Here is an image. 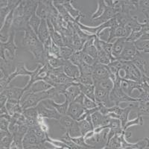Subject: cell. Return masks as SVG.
Masks as SVG:
<instances>
[{
    "label": "cell",
    "instance_id": "7c38bea8",
    "mask_svg": "<svg viewBox=\"0 0 149 149\" xmlns=\"http://www.w3.org/2000/svg\"><path fill=\"white\" fill-rule=\"evenodd\" d=\"M14 22V10H12L9 13L8 15L6 17L5 19V22L3 23V26L1 27V39H5L8 40L9 37V33L11 29L12 25Z\"/></svg>",
    "mask_w": 149,
    "mask_h": 149
},
{
    "label": "cell",
    "instance_id": "9a60e30c",
    "mask_svg": "<svg viewBox=\"0 0 149 149\" xmlns=\"http://www.w3.org/2000/svg\"><path fill=\"white\" fill-rule=\"evenodd\" d=\"M149 34L148 33H145L141 36L139 39L134 41V44L136 49L138 52H144L148 54L149 49Z\"/></svg>",
    "mask_w": 149,
    "mask_h": 149
},
{
    "label": "cell",
    "instance_id": "4316f807",
    "mask_svg": "<svg viewBox=\"0 0 149 149\" xmlns=\"http://www.w3.org/2000/svg\"><path fill=\"white\" fill-rule=\"evenodd\" d=\"M137 113V116H148V102L139 100L135 109Z\"/></svg>",
    "mask_w": 149,
    "mask_h": 149
},
{
    "label": "cell",
    "instance_id": "6da1fadb",
    "mask_svg": "<svg viewBox=\"0 0 149 149\" xmlns=\"http://www.w3.org/2000/svg\"><path fill=\"white\" fill-rule=\"evenodd\" d=\"M23 38V45L34 55V59L42 66L47 63V53L45 51L44 46L37 37V34L29 28L25 31Z\"/></svg>",
    "mask_w": 149,
    "mask_h": 149
},
{
    "label": "cell",
    "instance_id": "8992f818",
    "mask_svg": "<svg viewBox=\"0 0 149 149\" xmlns=\"http://www.w3.org/2000/svg\"><path fill=\"white\" fill-rule=\"evenodd\" d=\"M92 77L93 78L94 84L102 81V80L110 78V73H109L108 70H107V65L101 64L98 62L95 66H93V72Z\"/></svg>",
    "mask_w": 149,
    "mask_h": 149
},
{
    "label": "cell",
    "instance_id": "e575fe53",
    "mask_svg": "<svg viewBox=\"0 0 149 149\" xmlns=\"http://www.w3.org/2000/svg\"><path fill=\"white\" fill-rule=\"evenodd\" d=\"M103 114H102L98 110H95V112H93V113L91 114V119H92V123L94 129L98 127L101 125L102 124V119H103Z\"/></svg>",
    "mask_w": 149,
    "mask_h": 149
},
{
    "label": "cell",
    "instance_id": "f5cc1de1",
    "mask_svg": "<svg viewBox=\"0 0 149 149\" xmlns=\"http://www.w3.org/2000/svg\"><path fill=\"white\" fill-rule=\"evenodd\" d=\"M83 61L84 62V63H86V64H88L92 66H94L97 63H98L97 59L92 58L91 56L88 55V54H84V53Z\"/></svg>",
    "mask_w": 149,
    "mask_h": 149
},
{
    "label": "cell",
    "instance_id": "7402d4cb",
    "mask_svg": "<svg viewBox=\"0 0 149 149\" xmlns=\"http://www.w3.org/2000/svg\"><path fill=\"white\" fill-rule=\"evenodd\" d=\"M126 41V38H117L116 40L115 41L114 43H113V48H112V54L114 58L116 59L119 55L121 52L123 50L125 42Z\"/></svg>",
    "mask_w": 149,
    "mask_h": 149
},
{
    "label": "cell",
    "instance_id": "7a4b0ae2",
    "mask_svg": "<svg viewBox=\"0 0 149 149\" xmlns=\"http://www.w3.org/2000/svg\"><path fill=\"white\" fill-rule=\"evenodd\" d=\"M36 107H37L39 116L42 118H47L49 119H54V120L58 121L62 116L58 113V110H56L52 105H51L49 98L41 101Z\"/></svg>",
    "mask_w": 149,
    "mask_h": 149
},
{
    "label": "cell",
    "instance_id": "4dcf8cb0",
    "mask_svg": "<svg viewBox=\"0 0 149 149\" xmlns=\"http://www.w3.org/2000/svg\"><path fill=\"white\" fill-rule=\"evenodd\" d=\"M73 82H75V79L71 78V77H69L64 72L59 73L58 75H56L55 78H54V84H70L73 83Z\"/></svg>",
    "mask_w": 149,
    "mask_h": 149
},
{
    "label": "cell",
    "instance_id": "e0dca14e",
    "mask_svg": "<svg viewBox=\"0 0 149 149\" xmlns=\"http://www.w3.org/2000/svg\"><path fill=\"white\" fill-rule=\"evenodd\" d=\"M81 93V89H80L79 84L77 82H74L72 85H70L66 90V93H64L65 98L69 101V102H72L76 98L78 95H79Z\"/></svg>",
    "mask_w": 149,
    "mask_h": 149
},
{
    "label": "cell",
    "instance_id": "8fae6325",
    "mask_svg": "<svg viewBox=\"0 0 149 149\" xmlns=\"http://www.w3.org/2000/svg\"><path fill=\"white\" fill-rule=\"evenodd\" d=\"M84 110L85 109L83 105L75 102H72L69 104L66 115L72 118L74 120L78 121V119L84 114Z\"/></svg>",
    "mask_w": 149,
    "mask_h": 149
},
{
    "label": "cell",
    "instance_id": "c3c4849f",
    "mask_svg": "<svg viewBox=\"0 0 149 149\" xmlns=\"http://www.w3.org/2000/svg\"><path fill=\"white\" fill-rule=\"evenodd\" d=\"M46 141L47 142H49V143H50V144H52V145H53L54 146H55L56 148H67V149L70 148L67 145L65 144L64 142H62L61 140L57 141V140H54V139H51V138L49 136V134H47V135H46Z\"/></svg>",
    "mask_w": 149,
    "mask_h": 149
},
{
    "label": "cell",
    "instance_id": "d6a6232c",
    "mask_svg": "<svg viewBox=\"0 0 149 149\" xmlns=\"http://www.w3.org/2000/svg\"><path fill=\"white\" fill-rule=\"evenodd\" d=\"M16 73L17 76L19 75H29V76H31L34 73V70L33 71H30V70L26 69V66L24 63H20L17 65L16 70L14 71Z\"/></svg>",
    "mask_w": 149,
    "mask_h": 149
},
{
    "label": "cell",
    "instance_id": "30bf717a",
    "mask_svg": "<svg viewBox=\"0 0 149 149\" xmlns=\"http://www.w3.org/2000/svg\"><path fill=\"white\" fill-rule=\"evenodd\" d=\"M44 141H42L37 137L35 133L32 129L29 128L26 135L24 136L22 139V144H23V148H28L31 146H35V145H42L45 144Z\"/></svg>",
    "mask_w": 149,
    "mask_h": 149
},
{
    "label": "cell",
    "instance_id": "9c48e42d",
    "mask_svg": "<svg viewBox=\"0 0 149 149\" xmlns=\"http://www.w3.org/2000/svg\"><path fill=\"white\" fill-rule=\"evenodd\" d=\"M121 139V149H144L148 148V138L146 137L143 139H141L139 142H136L134 144L127 142L124 136V131L120 135Z\"/></svg>",
    "mask_w": 149,
    "mask_h": 149
},
{
    "label": "cell",
    "instance_id": "cb8c5ba5",
    "mask_svg": "<svg viewBox=\"0 0 149 149\" xmlns=\"http://www.w3.org/2000/svg\"><path fill=\"white\" fill-rule=\"evenodd\" d=\"M105 149H121V139L120 135L114 134L110 139L107 140L105 145Z\"/></svg>",
    "mask_w": 149,
    "mask_h": 149
},
{
    "label": "cell",
    "instance_id": "836d02e7",
    "mask_svg": "<svg viewBox=\"0 0 149 149\" xmlns=\"http://www.w3.org/2000/svg\"><path fill=\"white\" fill-rule=\"evenodd\" d=\"M107 8V6L105 4L104 0H100V1H98V9L95 10V12L92 15V20L98 18L100 17L102 14L104 13L105 10Z\"/></svg>",
    "mask_w": 149,
    "mask_h": 149
},
{
    "label": "cell",
    "instance_id": "7bdbcfd3",
    "mask_svg": "<svg viewBox=\"0 0 149 149\" xmlns=\"http://www.w3.org/2000/svg\"><path fill=\"white\" fill-rule=\"evenodd\" d=\"M75 82L78 83L79 84L89 86V85H94V81L92 75H82L81 74L78 78L75 80Z\"/></svg>",
    "mask_w": 149,
    "mask_h": 149
},
{
    "label": "cell",
    "instance_id": "1f68e13d",
    "mask_svg": "<svg viewBox=\"0 0 149 149\" xmlns=\"http://www.w3.org/2000/svg\"><path fill=\"white\" fill-rule=\"evenodd\" d=\"M14 141V136L11 133H9L8 134L4 136V137L1 138V141H0V146H1V148L3 149H9L10 148L12 142Z\"/></svg>",
    "mask_w": 149,
    "mask_h": 149
},
{
    "label": "cell",
    "instance_id": "f546056e",
    "mask_svg": "<svg viewBox=\"0 0 149 149\" xmlns=\"http://www.w3.org/2000/svg\"><path fill=\"white\" fill-rule=\"evenodd\" d=\"M66 61V60L55 58V57H52V56L48 55L47 57V63L52 68H59L61 66H63Z\"/></svg>",
    "mask_w": 149,
    "mask_h": 149
},
{
    "label": "cell",
    "instance_id": "277c9868",
    "mask_svg": "<svg viewBox=\"0 0 149 149\" xmlns=\"http://www.w3.org/2000/svg\"><path fill=\"white\" fill-rule=\"evenodd\" d=\"M110 101L113 105H119L122 102H134L139 101L136 98H133L127 95L122 91L119 86L114 85L113 89L110 93Z\"/></svg>",
    "mask_w": 149,
    "mask_h": 149
},
{
    "label": "cell",
    "instance_id": "f907efd6",
    "mask_svg": "<svg viewBox=\"0 0 149 149\" xmlns=\"http://www.w3.org/2000/svg\"><path fill=\"white\" fill-rule=\"evenodd\" d=\"M122 128V123L119 119L110 117V120L108 125V129H119Z\"/></svg>",
    "mask_w": 149,
    "mask_h": 149
},
{
    "label": "cell",
    "instance_id": "484cf974",
    "mask_svg": "<svg viewBox=\"0 0 149 149\" xmlns=\"http://www.w3.org/2000/svg\"><path fill=\"white\" fill-rule=\"evenodd\" d=\"M81 91L84 95L87 98H90L91 100L95 102V85H89V86H85V85L79 84Z\"/></svg>",
    "mask_w": 149,
    "mask_h": 149
},
{
    "label": "cell",
    "instance_id": "44dd1931",
    "mask_svg": "<svg viewBox=\"0 0 149 149\" xmlns=\"http://www.w3.org/2000/svg\"><path fill=\"white\" fill-rule=\"evenodd\" d=\"M114 17H115V14H114V11L113 8L107 7V8H106V10H105L104 13L100 17L93 19V22L95 24H96V25L100 26V25L104 23V22H106L107 21L110 20V19H112Z\"/></svg>",
    "mask_w": 149,
    "mask_h": 149
},
{
    "label": "cell",
    "instance_id": "603a6c76",
    "mask_svg": "<svg viewBox=\"0 0 149 149\" xmlns=\"http://www.w3.org/2000/svg\"><path fill=\"white\" fill-rule=\"evenodd\" d=\"M78 125L81 136H84L87 133L90 132L92 130H94L92 120H90V119L87 120V119H85L83 120L78 121Z\"/></svg>",
    "mask_w": 149,
    "mask_h": 149
},
{
    "label": "cell",
    "instance_id": "f1b7e54d",
    "mask_svg": "<svg viewBox=\"0 0 149 149\" xmlns=\"http://www.w3.org/2000/svg\"><path fill=\"white\" fill-rule=\"evenodd\" d=\"M71 2L72 1H63V6H64L65 9L66 10V11H67L73 18L76 19L77 17L82 15V14L79 10H77V9H75L73 7Z\"/></svg>",
    "mask_w": 149,
    "mask_h": 149
},
{
    "label": "cell",
    "instance_id": "52a82bcc",
    "mask_svg": "<svg viewBox=\"0 0 149 149\" xmlns=\"http://www.w3.org/2000/svg\"><path fill=\"white\" fill-rule=\"evenodd\" d=\"M137 50L134 46V42L130 41H125L123 50L121 52L120 55L116 58L118 60L125 61H131L136 54L137 53Z\"/></svg>",
    "mask_w": 149,
    "mask_h": 149
},
{
    "label": "cell",
    "instance_id": "83f0119b",
    "mask_svg": "<svg viewBox=\"0 0 149 149\" xmlns=\"http://www.w3.org/2000/svg\"><path fill=\"white\" fill-rule=\"evenodd\" d=\"M40 23H41V19L37 15L36 11H34V13H33L32 15H31V17H30V19H29V26L31 27V29H32L36 34H37L38 29H39Z\"/></svg>",
    "mask_w": 149,
    "mask_h": 149
},
{
    "label": "cell",
    "instance_id": "d590c367",
    "mask_svg": "<svg viewBox=\"0 0 149 149\" xmlns=\"http://www.w3.org/2000/svg\"><path fill=\"white\" fill-rule=\"evenodd\" d=\"M83 57H84V53L82 51H78V52H74L72 56L70 57V60L73 64L76 65L79 67L81 64L83 62Z\"/></svg>",
    "mask_w": 149,
    "mask_h": 149
},
{
    "label": "cell",
    "instance_id": "ab89813d",
    "mask_svg": "<svg viewBox=\"0 0 149 149\" xmlns=\"http://www.w3.org/2000/svg\"><path fill=\"white\" fill-rule=\"evenodd\" d=\"M97 61L99 63L103 65H108L111 63V59L107 55L106 53L104 52L103 49H101L100 51L98 52V58H97Z\"/></svg>",
    "mask_w": 149,
    "mask_h": 149
},
{
    "label": "cell",
    "instance_id": "ffe728a7",
    "mask_svg": "<svg viewBox=\"0 0 149 149\" xmlns=\"http://www.w3.org/2000/svg\"><path fill=\"white\" fill-rule=\"evenodd\" d=\"M53 87L51 84H49L46 81H43V80H40V81H37L34 82L31 86L26 91H29L30 93H40V92L46 91V90L51 89Z\"/></svg>",
    "mask_w": 149,
    "mask_h": 149
},
{
    "label": "cell",
    "instance_id": "2e32d148",
    "mask_svg": "<svg viewBox=\"0 0 149 149\" xmlns=\"http://www.w3.org/2000/svg\"><path fill=\"white\" fill-rule=\"evenodd\" d=\"M29 19L26 17L25 16L19 18H14V22L12 25L11 29L17 31H26V30L31 28L29 24Z\"/></svg>",
    "mask_w": 149,
    "mask_h": 149
},
{
    "label": "cell",
    "instance_id": "3957f363",
    "mask_svg": "<svg viewBox=\"0 0 149 149\" xmlns=\"http://www.w3.org/2000/svg\"><path fill=\"white\" fill-rule=\"evenodd\" d=\"M58 122L61 127L66 130V132L69 133L71 137H78L81 136L78 121L74 120L68 115H62Z\"/></svg>",
    "mask_w": 149,
    "mask_h": 149
},
{
    "label": "cell",
    "instance_id": "f6af8a7d",
    "mask_svg": "<svg viewBox=\"0 0 149 149\" xmlns=\"http://www.w3.org/2000/svg\"><path fill=\"white\" fill-rule=\"evenodd\" d=\"M22 113L25 116L29 117V118H34V119H38L40 117L38 111H37V107H29V108L25 109L22 111Z\"/></svg>",
    "mask_w": 149,
    "mask_h": 149
},
{
    "label": "cell",
    "instance_id": "5bb4252c",
    "mask_svg": "<svg viewBox=\"0 0 149 149\" xmlns=\"http://www.w3.org/2000/svg\"><path fill=\"white\" fill-rule=\"evenodd\" d=\"M25 92H26L25 87H18V86L9 85L7 88L1 93H5L8 95V98H15V99H18L20 101Z\"/></svg>",
    "mask_w": 149,
    "mask_h": 149
},
{
    "label": "cell",
    "instance_id": "9f6ffc18",
    "mask_svg": "<svg viewBox=\"0 0 149 149\" xmlns=\"http://www.w3.org/2000/svg\"><path fill=\"white\" fill-rule=\"evenodd\" d=\"M1 8H3L7 7L8 5V1H6V0H2L1 1Z\"/></svg>",
    "mask_w": 149,
    "mask_h": 149
},
{
    "label": "cell",
    "instance_id": "681fc988",
    "mask_svg": "<svg viewBox=\"0 0 149 149\" xmlns=\"http://www.w3.org/2000/svg\"><path fill=\"white\" fill-rule=\"evenodd\" d=\"M83 106L85 110H91V109H94L98 107V104H97L96 102L91 100L90 98H87V97H86L84 95Z\"/></svg>",
    "mask_w": 149,
    "mask_h": 149
},
{
    "label": "cell",
    "instance_id": "ee69618b",
    "mask_svg": "<svg viewBox=\"0 0 149 149\" xmlns=\"http://www.w3.org/2000/svg\"><path fill=\"white\" fill-rule=\"evenodd\" d=\"M144 124V119L142 116H137V117L135 119H133L131 121H127V123L125 124V127H123V130H127L130 127L134 125H139L142 126Z\"/></svg>",
    "mask_w": 149,
    "mask_h": 149
},
{
    "label": "cell",
    "instance_id": "db71d44e",
    "mask_svg": "<svg viewBox=\"0 0 149 149\" xmlns=\"http://www.w3.org/2000/svg\"><path fill=\"white\" fill-rule=\"evenodd\" d=\"M9 125H10V121L5 117H1L0 119V128L2 130L5 131H9Z\"/></svg>",
    "mask_w": 149,
    "mask_h": 149
},
{
    "label": "cell",
    "instance_id": "7dc6e473",
    "mask_svg": "<svg viewBox=\"0 0 149 149\" xmlns=\"http://www.w3.org/2000/svg\"><path fill=\"white\" fill-rule=\"evenodd\" d=\"M81 74L82 75H92L93 72V66L86 64L84 62H82L81 66H79Z\"/></svg>",
    "mask_w": 149,
    "mask_h": 149
},
{
    "label": "cell",
    "instance_id": "ba28073f",
    "mask_svg": "<svg viewBox=\"0 0 149 149\" xmlns=\"http://www.w3.org/2000/svg\"><path fill=\"white\" fill-rule=\"evenodd\" d=\"M110 91L102 88L98 85L95 84V99L96 103H102L106 107H110V104H112L110 101Z\"/></svg>",
    "mask_w": 149,
    "mask_h": 149
},
{
    "label": "cell",
    "instance_id": "11a10c76",
    "mask_svg": "<svg viewBox=\"0 0 149 149\" xmlns=\"http://www.w3.org/2000/svg\"><path fill=\"white\" fill-rule=\"evenodd\" d=\"M131 136H132V134L130 131H128L127 130H124V136L125 138V139H129V138L131 137Z\"/></svg>",
    "mask_w": 149,
    "mask_h": 149
},
{
    "label": "cell",
    "instance_id": "74e56055",
    "mask_svg": "<svg viewBox=\"0 0 149 149\" xmlns=\"http://www.w3.org/2000/svg\"><path fill=\"white\" fill-rule=\"evenodd\" d=\"M100 45L102 49H103L104 52L107 54L111 59V62L112 61H115L116 58H114L113 54H112V48H113V43L111 42H107L106 41H104L100 40Z\"/></svg>",
    "mask_w": 149,
    "mask_h": 149
},
{
    "label": "cell",
    "instance_id": "ac0fdd59",
    "mask_svg": "<svg viewBox=\"0 0 149 149\" xmlns=\"http://www.w3.org/2000/svg\"><path fill=\"white\" fill-rule=\"evenodd\" d=\"M37 35L42 44H44V42L50 37V33H49L46 19H41V23L38 29Z\"/></svg>",
    "mask_w": 149,
    "mask_h": 149
},
{
    "label": "cell",
    "instance_id": "bcb514c9",
    "mask_svg": "<svg viewBox=\"0 0 149 149\" xmlns=\"http://www.w3.org/2000/svg\"><path fill=\"white\" fill-rule=\"evenodd\" d=\"M50 37L52 38V40L54 42V44H56L57 46H58L59 47L64 46V43H63V37L61 35V34L57 31H55L54 33L50 35Z\"/></svg>",
    "mask_w": 149,
    "mask_h": 149
},
{
    "label": "cell",
    "instance_id": "5b68a950",
    "mask_svg": "<svg viewBox=\"0 0 149 149\" xmlns=\"http://www.w3.org/2000/svg\"><path fill=\"white\" fill-rule=\"evenodd\" d=\"M108 131V128H107L101 130L100 132H94L92 136L85 139V141L87 144L93 146L95 148H104L107 143Z\"/></svg>",
    "mask_w": 149,
    "mask_h": 149
},
{
    "label": "cell",
    "instance_id": "8d00e7d4",
    "mask_svg": "<svg viewBox=\"0 0 149 149\" xmlns=\"http://www.w3.org/2000/svg\"><path fill=\"white\" fill-rule=\"evenodd\" d=\"M74 52V50L69 46H63L60 47V58L63 60L70 59Z\"/></svg>",
    "mask_w": 149,
    "mask_h": 149
},
{
    "label": "cell",
    "instance_id": "816d5d0a",
    "mask_svg": "<svg viewBox=\"0 0 149 149\" xmlns=\"http://www.w3.org/2000/svg\"><path fill=\"white\" fill-rule=\"evenodd\" d=\"M143 34H145V33L142 32V31H131L130 35L126 38V41L134 42V41L137 40L138 39H139L141 37V36Z\"/></svg>",
    "mask_w": 149,
    "mask_h": 149
},
{
    "label": "cell",
    "instance_id": "d4e9b609",
    "mask_svg": "<svg viewBox=\"0 0 149 149\" xmlns=\"http://www.w3.org/2000/svg\"><path fill=\"white\" fill-rule=\"evenodd\" d=\"M49 102H50L51 105H52L53 107L58 110V112L61 115H66L67 114V110L68 107H69V104H70V102H69V101L66 98L65 102L62 104L56 103L52 99H49Z\"/></svg>",
    "mask_w": 149,
    "mask_h": 149
},
{
    "label": "cell",
    "instance_id": "60d3db41",
    "mask_svg": "<svg viewBox=\"0 0 149 149\" xmlns=\"http://www.w3.org/2000/svg\"><path fill=\"white\" fill-rule=\"evenodd\" d=\"M61 140L62 141V142H64L66 145H67L70 148H71V149H82L80 147V146H78V145L75 144V143H74L72 140L70 134H69V133L68 132L65 133L64 136H63L61 138Z\"/></svg>",
    "mask_w": 149,
    "mask_h": 149
},
{
    "label": "cell",
    "instance_id": "4fadbf2b",
    "mask_svg": "<svg viewBox=\"0 0 149 149\" xmlns=\"http://www.w3.org/2000/svg\"><path fill=\"white\" fill-rule=\"evenodd\" d=\"M63 72L69 77L76 80L81 75L80 69L78 66L73 64L70 60H66L63 65Z\"/></svg>",
    "mask_w": 149,
    "mask_h": 149
},
{
    "label": "cell",
    "instance_id": "f35d334b",
    "mask_svg": "<svg viewBox=\"0 0 149 149\" xmlns=\"http://www.w3.org/2000/svg\"><path fill=\"white\" fill-rule=\"evenodd\" d=\"M71 137V136H70ZM71 139L73 141V142L75 143L76 145H78V146L81 148L82 149H94L95 148L93 146H90L86 142L84 139V136H78V137H71Z\"/></svg>",
    "mask_w": 149,
    "mask_h": 149
},
{
    "label": "cell",
    "instance_id": "d6986e66",
    "mask_svg": "<svg viewBox=\"0 0 149 149\" xmlns=\"http://www.w3.org/2000/svg\"><path fill=\"white\" fill-rule=\"evenodd\" d=\"M49 5H50V1H38L36 13L41 19H47L49 14Z\"/></svg>",
    "mask_w": 149,
    "mask_h": 149
},
{
    "label": "cell",
    "instance_id": "b9f144b4",
    "mask_svg": "<svg viewBox=\"0 0 149 149\" xmlns=\"http://www.w3.org/2000/svg\"><path fill=\"white\" fill-rule=\"evenodd\" d=\"M95 84L98 85V86H101L102 88L108 90V91L110 92H111V90L113 89V86H114L113 81L110 78H107V79L102 80V81H98L97 82V83L94 84V85Z\"/></svg>",
    "mask_w": 149,
    "mask_h": 149
}]
</instances>
